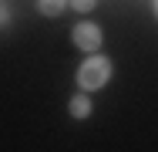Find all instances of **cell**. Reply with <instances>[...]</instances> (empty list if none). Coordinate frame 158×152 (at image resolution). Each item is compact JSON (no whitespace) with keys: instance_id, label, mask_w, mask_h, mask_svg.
<instances>
[{"instance_id":"cell-1","label":"cell","mask_w":158,"mask_h":152,"mask_svg":"<svg viewBox=\"0 0 158 152\" xmlns=\"http://www.w3.org/2000/svg\"><path fill=\"white\" fill-rule=\"evenodd\" d=\"M111 74H114L111 61L101 58V54H91L88 61H81V68H77V85L84 91H98V88H104L111 81Z\"/></svg>"},{"instance_id":"cell-2","label":"cell","mask_w":158,"mask_h":152,"mask_svg":"<svg viewBox=\"0 0 158 152\" xmlns=\"http://www.w3.org/2000/svg\"><path fill=\"white\" fill-rule=\"evenodd\" d=\"M71 41H74V47L94 54V51H101V44H104V34H101L98 24H77V27L71 30Z\"/></svg>"},{"instance_id":"cell-3","label":"cell","mask_w":158,"mask_h":152,"mask_svg":"<svg viewBox=\"0 0 158 152\" xmlns=\"http://www.w3.org/2000/svg\"><path fill=\"white\" fill-rule=\"evenodd\" d=\"M67 108H71L74 118H88V115H91V98H88V95H74Z\"/></svg>"},{"instance_id":"cell-4","label":"cell","mask_w":158,"mask_h":152,"mask_svg":"<svg viewBox=\"0 0 158 152\" xmlns=\"http://www.w3.org/2000/svg\"><path fill=\"white\" fill-rule=\"evenodd\" d=\"M64 7H67V0H37V10L44 17H61Z\"/></svg>"},{"instance_id":"cell-5","label":"cell","mask_w":158,"mask_h":152,"mask_svg":"<svg viewBox=\"0 0 158 152\" xmlns=\"http://www.w3.org/2000/svg\"><path fill=\"white\" fill-rule=\"evenodd\" d=\"M67 3H71L74 10H84V14H88V10H94V3H98V0H67Z\"/></svg>"},{"instance_id":"cell-6","label":"cell","mask_w":158,"mask_h":152,"mask_svg":"<svg viewBox=\"0 0 158 152\" xmlns=\"http://www.w3.org/2000/svg\"><path fill=\"white\" fill-rule=\"evenodd\" d=\"M7 20H10V14H7V10H3V7H0V27H3V24H7Z\"/></svg>"},{"instance_id":"cell-7","label":"cell","mask_w":158,"mask_h":152,"mask_svg":"<svg viewBox=\"0 0 158 152\" xmlns=\"http://www.w3.org/2000/svg\"><path fill=\"white\" fill-rule=\"evenodd\" d=\"M155 17H158V0H155Z\"/></svg>"}]
</instances>
